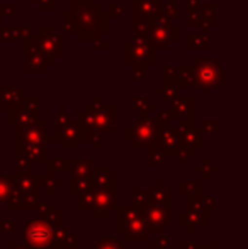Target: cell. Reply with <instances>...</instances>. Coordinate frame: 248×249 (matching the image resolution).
Listing matches in <instances>:
<instances>
[{"label": "cell", "instance_id": "obj_18", "mask_svg": "<svg viewBox=\"0 0 248 249\" xmlns=\"http://www.w3.org/2000/svg\"><path fill=\"white\" fill-rule=\"evenodd\" d=\"M165 158V151L160 144H153V148L150 149V154H148V163L150 164H160Z\"/></svg>", "mask_w": 248, "mask_h": 249}, {"label": "cell", "instance_id": "obj_10", "mask_svg": "<svg viewBox=\"0 0 248 249\" xmlns=\"http://www.w3.org/2000/svg\"><path fill=\"white\" fill-rule=\"evenodd\" d=\"M72 178H90L92 175V160L90 158H80L72 161Z\"/></svg>", "mask_w": 248, "mask_h": 249}, {"label": "cell", "instance_id": "obj_15", "mask_svg": "<svg viewBox=\"0 0 248 249\" xmlns=\"http://www.w3.org/2000/svg\"><path fill=\"white\" fill-rule=\"evenodd\" d=\"M134 2H139V12H134L136 17L153 16V12H155L160 5L158 0H134Z\"/></svg>", "mask_w": 248, "mask_h": 249}, {"label": "cell", "instance_id": "obj_17", "mask_svg": "<svg viewBox=\"0 0 248 249\" xmlns=\"http://www.w3.org/2000/svg\"><path fill=\"white\" fill-rule=\"evenodd\" d=\"M72 164V160H57V158H53V160L48 161V168H50L51 173H57V171H66L68 170V166Z\"/></svg>", "mask_w": 248, "mask_h": 249}, {"label": "cell", "instance_id": "obj_22", "mask_svg": "<svg viewBox=\"0 0 248 249\" xmlns=\"http://www.w3.org/2000/svg\"><path fill=\"white\" fill-rule=\"evenodd\" d=\"M0 229H2L3 234H12L16 231V222L12 219H3L0 222Z\"/></svg>", "mask_w": 248, "mask_h": 249}, {"label": "cell", "instance_id": "obj_26", "mask_svg": "<svg viewBox=\"0 0 248 249\" xmlns=\"http://www.w3.org/2000/svg\"><path fill=\"white\" fill-rule=\"evenodd\" d=\"M197 249H216V244L211 243V244H206V243H199V248Z\"/></svg>", "mask_w": 248, "mask_h": 249}, {"label": "cell", "instance_id": "obj_8", "mask_svg": "<svg viewBox=\"0 0 248 249\" xmlns=\"http://www.w3.org/2000/svg\"><path fill=\"white\" fill-rule=\"evenodd\" d=\"M90 183L95 188H116V175L109 171L107 166L92 168V175H90Z\"/></svg>", "mask_w": 248, "mask_h": 249}, {"label": "cell", "instance_id": "obj_3", "mask_svg": "<svg viewBox=\"0 0 248 249\" xmlns=\"http://www.w3.org/2000/svg\"><path fill=\"white\" fill-rule=\"evenodd\" d=\"M143 212H145L143 215H145L146 226H148V234H160L163 231V227H167L170 224L169 205H160V203L152 202L143 209Z\"/></svg>", "mask_w": 248, "mask_h": 249}, {"label": "cell", "instance_id": "obj_7", "mask_svg": "<svg viewBox=\"0 0 248 249\" xmlns=\"http://www.w3.org/2000/svg\"><path fill=\"white\" fill-rule=\"evenodd\" d=\"M117 231L126 237V241H146L148 237V226H146L145 215L117 224Z\"/></svg>", "mask_w": 248, "mask_h": 249}, {"label": "cell", "instance_id": "obj_4", "mask_svg": "<svg viewBox=\"0 0 248 249\" xmlns=\"http://www.w3.org/2000/svg\"><path fill=\"white\" fill-rule=\"evenodd\" d=\"M195 80H197V85H208V87L223 85L221 68L214 61L199 59L197 66H195Z\"/></svg>", "mask_w": 248, "mask_h": 249}, {"label": "cell", "instance_id": "obj_27", "mask_svg": "<svg viewBox=\"0 0 248 249\" xmlns=\"http://www.w3.org/2000/svg\"><path fill=\"white\" fill-rule=\"evenodd\" d=\"M146 249H158V248H156V246H155V244H150V246H148V248H146Z\"/></svg>", "mask_w": 248, "mask_h": 249}, {"label": "cell", "instance_id": "obj_1", "mask_svg": "<svg viewBox=\"0 0 248 249\" xmlns=\"http://www.w3.org/2000/svg\"><path fill=\"white\" fill-rule=\"evenodd\" d=\"M53 229L50 222L44 219L38 220H27L26 231H24V237H26V244H29L34 249H48L53 246Z\"/></svg>", "mask_w": 248, "mask_h": 249}, {"label": "cell", "instance_id": "obj_25", "mask_svg": "<svg viewBox=\"0 0 248 249\" xmlns=\"http://www.w3.org/2000/svg\"><path fill=\"white\" fill-rule=\"evenodd\" d=\"M9 249H31L29 244H17V243H10Z\"/></svg>", "mask_w": 248, "mask_h": 249}, {"label": "cell", "instance_id": "obj_20", "mask_svg": "<svg viewBox=\"0 0 248 249\" xmlns=\"http://www.w3.org/2000/svg\"><path fill=\"white\" fill-rule=\"evenodd\" d=\"M12 188V181L9 177H0V202H5Z\"/></svg>", "mask_w": 248, "mask_h": 249}, {"label": "cell", "instance_id": "obj_5", "mask_svg": "<svg viewBox=\"0 0 248 249\" xmlns=\"http://www.w3.org/2000/svg\"><path fill=\"white\" fill-rule=\"evenodd\" d=\"M44 141H46V121H34L27 125H22L17 132L19 144L43 146Z\"/></svg>", "mask_w": 248, "mask_h": 249}, {"label": "cell", "instance_id": "obj_16", "mask_svg": "<svg viewBox=\"0 0 248 249\" xmlns=\"http://www.w3.org/2000/svg\"><path fill=\"white\" fill-rule=\"evenodd\" d=\"M92 187L90 178H72V194L73 195H82L85 190Z\"/></svg>", "mask_w": 248, "mask_h": 249}, {"label": "cell", "instance_id": "obj_24", "mask_svg": "<svg viewBox=\"0 0 248 249\" xmlns=\"http://www.w3.org/2000/svg\"><path fill=\"white\" fill-rule=\"evenodd\" d=\"M179 248L180 249H197L199 248V243H180Z\"/></svg>", "mask_w": 248, "mask_h": 249}, {"label": "cell", "instance_id": "obj_21", "mask_svg": "<svg viewBox=\"0 0 248 249\" xmlns=\"http://www.w3.org/2000/svg\"><path fill=\"white\" fill-rule=\"evenodd\" d=\"M17 171L19 173H29L31 171V161L26 160L24 156H17Z\"/></svg>", "mask_w": 248, "mask_h": 249}, {"label": "cell", "instance_id": "obj_13", "mask_svg": "<svg viewBox=\"0 0 248 249\" xmlns=\"http://www.w3.org/2000/svg\"><path fill=\"white\" fill-rule=\"evenodd\" d=\"M179 194L184 197H197L201 195V181H180Z\"/></svg>", "mask_w": 248, "mask_h": 249}, {"label": "cell", "instance_id": "obj_14", "mask_svg": "<svg viewBox=\"0 0 248 249\" xmlns=\"http://www.w3.org/2000/svg\"><path fill=\"white\" fill-rule=\"evenodd\" d=\"M38 185H43V187L48 188V195H55V188L61 187L60 180H55L53 173H46V175H38Z\"/></svg>", "mask_w": 248, "mask_h": 249}, {"label": "cell", "instance_id": "obj_6", "mask_svg": "<svg viewBox=\"0 0 248 249\" xmlns=\"http://www.w3.org/2000/svg\"><path fill=\"white\" fill-rule=\"evenodd\" d=\"M94 188V197H95V203H94V217H100L106 219L109 215L111 209L116 205V190L114 188Z\"/></svg>", "mask_w": 248, "mask_h": 249}, {"label": "cell", "instance_id": "obj_19", "mask_svg": "<svg viewBox=\"0 0 248 249\" xmlns=\"http://www.w3.org/2000/svg\"><path fill=\"white\" fill-rule=\"evenodd\" d=\"M94 249H124V248H123V244L117 239H114V237H102V239L95 244Z\"/></svg>", "mask_w": 248, "mask_h": 249}, {"label": "cell", "instance_id": "obj_2", "mask_svg": "<svg viewBox=\"0 0 248 249\" xmlns=\"http://www.w3.org/2000/svg\"><path fill=\"white\" fill-rule=\"evenodd\" d=\"M124 138L128 139V141H131L134 148H138V146L153 144V142H155V138H158L156 124L152 121H148V119L138 121L134 125L126 129Z\"/></svg>", "mask_w": 248, "mask_h": 249}, {"label": "cell", "instance_id": "obj_23", "mask_svg": "<svg viewBox=\"0 0 248 249\" xmlns=\"http://www.w3.org/2000/svg\"><path fill=\"white\" fill-rule=\"evenodd\" d=\"M155 246L158 248V249H169V248H170V237L160 236L158 239H156Z\"/></svg>", "mask_w": 248, "mask_h": 249}, {"label": "cell", "instance_id": "obj_9", "mask_svg": "<svg viewBox=\"0 0 248 249\" xmlns=\"http://www.w3.org/2000/svg\"><path fill=\"white\" fill-rule=\"evenodd\" d=\"M17 153L29 161H38V163H44L46 161V149H44V146L19 144L17 146Z\"/></svg>", "mask_w": 248, "mask_h": 249}, {"label": "cell", "instance_id": "obj_11", "mask_svg": "<svg viewBox=\"0 0 248 249\" xmlns=\"http://www.w3.org/2000/svg\"><path fill=\"white\" fill-rule=\"evenodd\" d=\"M152 202L160 203V205H169L170 203V190L163 185L162 180L156 181L155 188L152 190Z\"/></svg>", "mask_w": 248, "mask_h": 249}, {"label": "cell", "instance_id": "obj_12", "mask_svg": "<svg viewBox=\"0 0 248 249\" xmlns=\"http://www.w3.org/2000/svg\"><path fill=\"white\" fill-rule=\"evenodd\" d=\"M133 203L139 209H145L148 203H152V190L146 188H134L133 190Z\"/></svg>", "mask_w": 248, "mask_h": 249}]
</instances>
